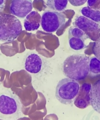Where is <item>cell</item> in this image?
Returning <instances> with one entry per match:
<instances>
[{"label": "cell", "mask_w": 100, "mask_h": 120, "mask_svg": "<svg viewBox=\"0 0 100 120\" xmlns=\"http://www.w3.org/2000/svg\"><path fill=\"white\" fill-rule=\"evenodd\" d=\"M90 57L84 54H74L66 58L63 64L66 77L75 80L84 79L89 74Z\"/></svg>", "instance_id": "1"}, {"label": "cell", "mask_w": 100, "mask_h": 120, "mask_svg": "<svg viewBox=\"0 0 100 120\" xmlns=\"http://www.w3.org/2000/svg\"><path fill=\"white\" fill-rule=\"evenodd\" d=\"M22 31L21 22L14 15H0V41L11 42L17 38Z\"/></svg>", "instance_id": "2"}, {"label": "cell", "mask_w": 100, "mask_h": 120, "mask_svg": "<svg viewBox=\"0 0 100 120\" xmlns=\"http://www.w3.org/2000/svg\"><path fill=\"white\" fill-rule=\"evenodd\" d=\"M80 85L77 80L69 78H64L58 82L56 90L58 100L64 105H72L78 95Z\"/></svg>", "instance_id": "3"}, {"label": "cell", "mask_w": 100, "mask_h": 120, "mask_svg": "<svg viewBox=\"0 0 100 120\" xmlns=\"http://www.w3.org/2000/svg\"><path fill=\"white\" fill-rule=\"evenodd\" d=\"M66 17L58 11H46L43 13L41 18L42 29L48 33H53L65 25Z\"/></svg>", "instance_id": "4"}, {"label": "cell", "mask_w": 100, "mask_h": 120, "mask_svg": "<svg viewBox=\"0 0 100 120\" xmlns=\"http://www.w3.org/2000/svg\"><path fill=\"white\" fill-rule=\"evenodd\" d=\"M73 25L82 30L92 40L100 38V25L97 22L84 16L76 17Z\"/></svg>", "instance_id": "5"}, {"label": "cell", "mask_w": 100, "mask_h": 120, "mask_svg": "<svg viewBox=\"0 0 100 120\" xmlns=\"http://www.w3.org/2000/svg\"><path fill=\"white\" fill-rule=\"evenodd\" d=\"M32 8V0H12L10 11L14 16L24 18L31 12Z\"/></svg>", "instance_id": "6"}, {"label": "cell", "mask_w": 100, "mask_h": 120, "mask_svg": "<svg viewBox=\"0 0 100 120\" xmlns=\"http://www.w3.org/2000/svg\"><path fill=\"white\" fill-rule=\"evenodd\" d=\"M92 85L88 83H84L81 86L78 95L74 101V104L77 107L84 109L90 105V92Z\"/></svg>", "instance_id": "7"}, {"label": "cell", "mask_w": 100, "mask_h": 120, "mask_svg": "<svg viewBox=\"0 0 100 120\" xmlns=\"http://www.w3.org/2000/svg\"><path fill=\"white\" fill-rule=\"evenodd\" d=\"M18 109L17 102L15 99L5 95L0 96V112L2 114L13 115L17 112Z\"/></svg>", "instance_id": "8"}, {"label": "cell", "mask_w": 100, "mask_h": 120, "mask_svg": "<svg viewBox=\"0 0 100 120\" xmlns=\"http://www.w3.org/2000/svg\"><path fill=\"white\" fill-rule=\"evenodd\" d=\"M25 70L32 74H37L42 67L41 58L36 54H31L26 57L24 64Z\"/></svg>", "instance_id": "9"}, {"label": "cell", "mask_w": 100, "mask_h": 120, "mask_svg": "<svg viewBox=\"0 0 100 120\" xmlns=\"http://www.w3.org/2000/svg\"><path fill=\"white\" fill-rule=\"evenodd\" d=\"M41 17L37 11H33L30 12L24 22V26L28 31H33L38 30L40 27Z\"/></svg>", "instance_id": "10"}, {"label": "cell", "mask_w": 100, "mask_h": 120, "mask_svg": "<svg viewBox=\"0 0 100 120\" xmlns=\"http://www.w3.org/2000/svg\"><path fill=\"white\" fill-rule=\"evenodd\" d=\"M90 99V105L96 112L100 114V80L92 85Z\"/></svg>", "instance_id": "11"}, {"label": "cell", "mask_w": 100, "mask_h": 120, "mask_svg": "<svg viewBox=\"0 0 100 120\" xmlns=\"http://www.w3.org/2000/svg\"><path fill=\"white\" fill-rule=\"evenodd\" d=\"M68 0H47L46 5L51 10L61 12L66 8Z\"/></svg>", "instance_id": "12"}, {"label": "cell", "mask_w": 100, "mask_h": 120, "mask_svg": "<svg viewBox=\"0 0 100 120\" xmlns=\"http://www.w3.org/2000/svg\"><path fill=\"white\" fill-rule=\"evenodd\" d=\"M81 12L84 16L97 22L98 24L100 23V11L94 10L89 7H86L82 8Z\"/></svg>", "instance_id": "13"}, {"label": "cell", "mask_w": 100, "mask_h": 120, "mask_svg": "<svg viewBox=\"0 0 100 120\" xmlns=\"http://www.w3.org/2000/svg\"><path fill=\"white\" fill-rule=\"evenodd\" d=\"M69 45L70 47L75 50H81L87 47L85 44V41L79 38L69 37Z\"/></svg>", "instance_id": "14"}, {"label": "cell", "mask_w": 100, "mask_h": 120, "mask_svg": "<svg viewBox=\"0 0 100 120\" xmlns=\"http://www.w3.org/2000/svg\"><path fill=\"white\" fill-rule=\"evenodd\" d=\"M69 37L79 38L82 39L84 41L89 38L87 35H86V34L82 30L75 26L69 28L68 31V37Z\"/></svg>", "instance_id": "15"}, {"label": "cell", "mask_w": 100, "mask_h": 120, "mask_svg": "<svg viewBox=\"0 0 100 120\" xmlns=\"http://www.w3.org/2000/svg\"><path fill=\"white\" fill-rule=\"evenodd\" d=\"M89 73L92 75L100 74V60L97 57H92L90 59Z\"/></svg>", "instance_id": "16"}, {"label": "cell", "mask_w": 100, "mask_h": 120, "mask_svg": "<svg viewBox=\"0 0 100 120\" xmlns=\"http://www.w3.org/2000/svg\"><path fill=\"white\" fill-rule=\"evenodd\" d=\"M93 52L94 55L100 60V38L97 39L94 43L93 47Z\"/></svg>", "instance_id": "17"}, {"label": "cell", "mask_w": 100, "mask_h": 120, "mask_svg": "<svg viewBox=\"0 0 100 120\" xmlns=\"http://www.w3.org/2000/svg\"><path fill=\"white\" fill-rule=\"evenodd\" d=\"M87 5L90 8L100 11V0H88Z\"/></svg>", "instance_id": "18"}, {"label": "cell", "mask_w": 100, "mask_h": 120, "mask_svg": "<svg viewBox=\"0 0 100 120\" xmlns=\"http://www.w3.org/2000/svg\"><path fill=\"white\" fill-rule=\"evenodd\" d=\"M88 0H68L72 5L74 7H79L84 5L87 2Z\"/></svg>", "instance_id": "19"}, {"label": "cell", "mask_w": 100, "mask_h": 120, "mask_svg": "<svg viewBox=\"0 0 100 120\" xmlns=\"http://www.w3.org/2000/svg\"><path fill=\"white\" fill-rule=\"evenodd\" d=\"M5 4V0H0V12L4 8Z\"/></svg>", "instance_id": "20"}]
</instances>
